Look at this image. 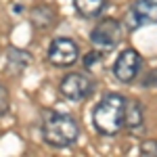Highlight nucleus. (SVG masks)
Returning <instances> with one entry per match:
<instances>
[{
  "mask_svg": "<svg viewBox=\"0 0 157 157\" xmlns=\"http://www.w3.org/2000/svg\"><path fill=\"white\" fill-rule=\"evenodd\" d=\"M126 117V98L121 94H107L101 98L94 111H92V124L101 134H113L121 132Z\"/></svg>",
  "mask_w": 157,
  "mask_h": 157,
  "instance_id": "nucleus-1",
  "label": "nucleus"
},
{
  "mask_svg": "<svg viewBox=\"0 0 157 157\" xmlns=\"http://www.w3.org/2000/svg\"><path fill=\"white\" fill-rule=\"evenodd\" d=\"M42 134H44V140L50 147L63 149V147H69L78 140L80 128H78V121L73 120L71 115L55 113V115H50L48 120L44 121Z\"/></svg>",
  "mask_w": 157,
  "mask_h": 157,
  "instance_id": "nucleus-2",
  "label": "nucleus"
},
{
  "mask_svg": "<svg viewBox=\"0 0 157 157\" xmlns=\"http://www.w3.org/2000/svg\"><path fill=\"white\" fill-rule=\"evenodd\" d=\"M153 23H157V0H136L124 17V25L130 32Z\"/></svg>",
  "mask_w": 157,
  "mask_h": 157,
  "instance_id": "nucleus-3",
  "label": "nucleus"
},
{
  "mask_svg": "<svg viewBox=\"0 0 157 157\" xmlns=\"http://www.w3.org/2000/svg\"><path fill=\"white\" fill-rule=\"evenodd\" d=\"M80 59V48L71 38H55L48 46V61L57 67H69Z\"/></svg>",
  "mask_w": 157,
  "mask_h": 157,
  "instance_id": "nucleus-4",
  "label": "nucleus"
},
{
  "mask_svg": "<svg viewBox=\"0 0 157 157\" xmlns=\"http://www.w3.org/2000/svg\"><path fill=\"white\" fill-rule=\"evenodd\" d=\"M61 94L69 101H86L94 92V82L84 73H69L61 82Z\"/></svg>",
  "mask_w": 157,
  "mask_h": 157,
  "instance_id": "nucleus-5",
  "label": "nucleus"
},
{
  "mask_svg": "<svg viewBox=\"0 0 157 157\" xmlns=\"http://www.w3.org/2000/svg\"><path fill=\"white\" fill-rule=\"evenodd\" d=\"M90 40L101 50L113 48L121 40V23L117 19H105V21H101L98 25H94V29L90 34Z\"/></svg>",
  "mask_w": 157,
  "mask_h": 157,
  "instance_id": "nucleus-6",
  "label": "nucleus"
},
{
  "mask_svg": "<svg viewBox=\"0 0 157 157\" xmlns=\"http://www.w3.org/2000/svg\"><path fill=\"white\" fill-rule=\"evenodd\" d=\"M140 65H143L140 55H138L134 48H126V50H121L120 55H117V59H115V63H113V75H115L120 82L128 84V82H132L134 78L138 75Z\"/></svg>",
  "mask_w": 157,
  "mask_h": 157,
  "instance_id": "nucleus-7",
  "label": "nucleus"
},
{
  "mask_svg": "<svg viewBox=\"0 0 157 157\" xmlns=\"http://www.w3.org/2000/svg\"><path fill=\"white\" fill-rule=\"evenodd\" d=\"M124 126H128L130 130H138L143 126V107L136 101H126V117H124Z\"/></svg>",
  "mask_w": 157,
  "mask_h": 157,
  "instance_id": "nucleus-8",
  "label": "nucleus"
},
{
  "mask_svg": "<svg viewBox=\"0 0 157 157\" xmlns=\"http://www.w3.org/2000/svg\"><path fill=\"white\" fill-rule=\"evenodd\" d=\"M73 4H75V9L78 13L86 17V19H92V17H98L103 9H105V0H73Z\"/></svg>",
  "mask_w": 157,
  "mask_h": 157,
  "instance_id": "nucleus-9",
  "label": "nucleus"
},
{
  "mask_svg": "<svg viewBox=\"0 0 157 157\" xmlns=\"http://www.w3.org/2000/svg\"><path fill=\"white\" fill-rule=\"evenodd\" d=\"M27 65H29V52L11 48V55H9V67H11L13 71H15V73L23 71Z\"/></svg>",
  "mask_w": 157,
  "mask_h": 157,
  "instance_id": "nucleus-10",
  "label": "nucleus"
},
{
  "mask_svg": "<svg viewBox=\"0 0 157 157\" xmlns=\"http://www.w3.org/2000/svg\"><path fill=\"white\" fill-rule=\"evenodd\" d=\"M140 155L155 157L157 155V140H145V143L140 145Z\"/></svg>",
  "mask_w": 157,
  "mask_h": 157,
  "instance_id": "nucleus-11",
  "label": "nucleus"
},
{
  "mask_svg": "<svg viewBox=\"0 0 157 157\" xmlns=\"http://www.w3.org/2000/svg\"><path fill=\"white\" fill-rule=\"evenodd\" d=\"M9 109V90L0 84V115H4Z\"/></svg>",
  "mask_w": 157,
  "mask_h": 157,
  "instance_id": "nucleus-12",
  "label": "nucleus"
}]
</instances>
